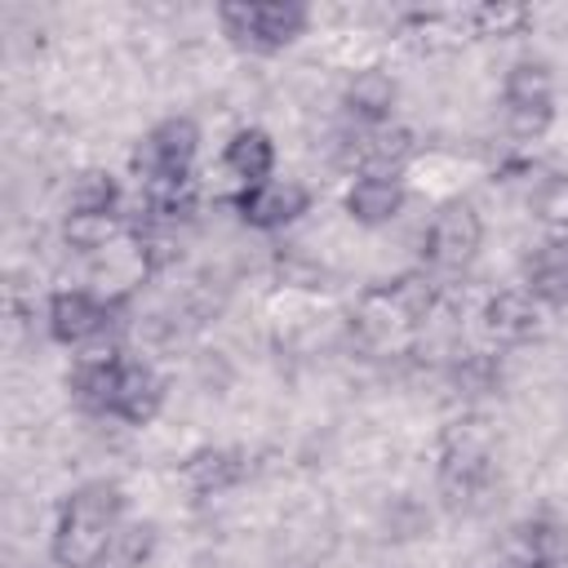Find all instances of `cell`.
Masks as SVG:
<instances>
[{
  "instance_id": "cell-10",
  "label": "cell",
  "mask_w": 568,
  "mask_h": 568,
  "mask_svg": "<svg viewBox=\"0 0 568 568\" xmlns=\"http://www.w3.org/2000/svg\"><path fill=\"white\" fill-rule=\"evenodd\" d=\"M120 364H124L120 351H93V355H80L75 368H71V377H67L71 399H75L84 413H106V417H111L115 386H120Z\"/></svg>"
},
{
  "instance_id": "cell-23",
  "label": "cell",
  "mask_w": 568,
  "mask_h": 568,
  "mask_svg": "<svg viewBox=\"0 0 568 568\" xmlns=\"http://www.w3.org/2000/svg\"><path fill=\"white\" fill-rule=\"evenodd\" d=\"M524 27H528V9H524V4L497 0V4L475 9V31H479V36H519Z\"/></svg>"
},
{
  "instance_id": "cell-14",
  "label": "cell",
  "mask_w": 568,
  "mask_h": 568,
  "mask_svg": "<svg viewBox=\"0 0 568 568\" xmlns=\"http://www.w3.org/2000/svg\"><path fill=\"white\" fill-rule=\"evenodd\" d=\"M248 462L240 448H195L186 462H182V479L191 493L200 497H213V493H226L244 479Z\"/></svg>"
},
{
  "instance_id": "cell-22",
  "label": "cell",
  "mask_w": 568,
  "mask_h": 568,
  "mask_svg": "<svg viewBox=\"0 0 568 568\" xmlns=\"http://www.w3.org/2000/svg\"><path fill=\"white\" fill-rule=\"evenodd\" d=\"M532 213L546 226H568V173H550L532 191Z\"/></svg>"
},
{
  "instance_id": "cell-1",
  "label": "cell",
  "mask_w": 568,
  "mask_h": 568,
  "mask_svg": "<svg viewBox=\"0 0 568 568\" xmlns=\"http://www.w3.org/2000/svg\"><path fill=\"white\" fill-rule=\"evenodd\" d=\"M124 515V493L111 479H89L67 493L58 524H53V564L62 568H93V559L111 546Z\"/></svg>"
},
{
  "instance_id": "cell-8",
  "label": "cell",
  "mask_w": 568,
  "mask_h": 568,
  "mask_svg": "<svg viewBox=\"0 0 568 568\" xmlns=\"http://www.w3.org/2000/svg\"><path fill=\"white\" fill-rule=\"evenodd\" d=\"M311 204V191L302 182H262V186H244L235 195V209L248 226L257 231H280L288 222H297Z\"/></svg>"
},
{
  "instance_id": "cell-13",
  "label": "cell",
  "mask_w": 568,
  "mask_h": 568,
  "mask_svg": "<svg viewBox=\"0 0 568 568\" xmlns=\"http://www.w3.org/2000/svg\"><path fill=\"white\" fill-rule=\"evenodd\" d=\"M484 328L497 342H532L541 333V311L528 288H501L484 302Z\"/></svg>"
},
{
  "instance_id": "cell-6",
  "label": "cell",
  "mask_w": 568,
  "mask_h": 568,
  "mask_svg": "<svg viewBox=\"0 0 568 568\" xmlns=\"http://www.w3.org/2000/svg\"><path fill=\"white\" fill-rule=\"evenodd\" d=\"M501 98H506L510 133L537 138V133L550 124V115H555V80H550V67L537 62V58H519V62L506 71Z\"/></svg>"
},
{
  "instance_id": "cell-3",
  "label": "cell",
  "mask_w": 568,
  "mask_h": 568,
  "mask_svg": "<svg viewBox=\"0 0 568 568\" xmlns=\"http://www.w3.org/2000/svg\"><path fill=\"white\" fill-rule=\"evenodd\" d=\"M200 151V129L195 120L186 115H169L160 120L138 146H133V178L151 191H169V186H182L191 178V160Z\"/></svg>"
},
{
  "instance_id": "cell-17",
  "label": "cell",
  "mask_w": 568,
  "mask_h": 568,
  "mask_svg": "<svg viewBox=\"0 0 568 568\" xmlns=\"http://www.w3.org/2000/svg\"><path fill=\"white\" fill-rule=\"evenodd\" d=\"M524 275H528V293H532L537 302H546V306H568V240H546V244L528 257Z\"/></svg>"
},
{
  "instance_id": "cell-19",
  "label": "cell",
  "mask_w": 568,
  "mask_h": 568,
  "mask_svg": "<svg viewBox=\"0 0 568 568\" xmlns=\"http://www.w3.org/2000/svg\"><path fill=\"white\" fill-rule=\"evenodd\" d=\"M155 550V524H120L111 546L93 559V568H142Z\"/></svg>"
},
{
  "instance_id": "cell-21",
  "label": "cell",
  "mask_w": 568,
  "mask_h": 568,
  "mask_svg": "<svg viewBox=\"0 0 568 568\" xmlns=\"http://www.w3.org/2000/svg\"><path fill=\"white\" fill-rule=\"evenodd\" d=\"M497 382H501V368H497L493 355L470 351V355H462V359L453 364V386H457L462 395H488V390H497Z\"/></svg>"
},
{
  "instance_id": "cell-5",
  "label": "cell",
  "mask_w": 568,
  "mask_h": 568,
  "mask_svg": "<svg viewBox=\"0 0 568 568\" xmlns=\"http://www.w3.org/2000/svg\"><path fill=\"white\" fill-rule=\"evenodd\" d=\"M479 244H484V222H479L475 204L448 200V204L435 209V217L422 235V257H426L430 271L453 275V271H466L475 262Z\"/></svg>"
},
{
  "instance_id": "cell-2",
  "label": "cell",
  "mask_w": 568,
  "mask_h": 568,
  "mask_svg": "<svg viewBox=\"0 0 568 568\" xmlns=\"http://www.w3.org/2000/svg\"><path fill=\"white\" fill-rule=\"evenodd\" d=\"M217 22L231 36V44L253 53H275L306 31L311 13L297 0H240V4H222Z\"/></svg>"
},
{
  "instance_id": "cell-18",
  "label": "cell",
  "mask_w": 568,
  "mask_h": 568,
  "mask_svg": "<svg viewBox=\"0 0 568 568\" xmlns=\"http://www.w3.org/2000/svg\"><path fill=\"white\" fill-rule=\"evenodd\" d=\"M120 231H124L120 213H67L62 222V240L75 253H102L120 240Z\"/></svg>"
},
{
  "instance_id": "cell-20",
  "label": "cell",
  "mask_w": 568,
  "mask_h": 568,
  "mask_svg": "<svg viewBox=\"0 0 568 568\" xmlns=\"http://www.w3.org/2000/svg\"><path fill=\"white\" fill-rule=\"evenodd\" d=\"M115 204H120V182L106 169L75 173L67 191V213H115Z\"/></svg>"
},
{
  "instance_id": "cell-7",
  "label": "cell",
  "mask_w": 568,
  "mask_h": 568,
  "mask_svg": "<svg viewBox=\"0 0 568 568\" xmlns=\"http://www.w3.org/2000/svg\"><path fill=\"white\" fill-rule=\"evenodd\" d=\"M111 324V302L93 297L89 288H58L49 297V333L62 346H84L102 337Z\"/></svg>"
},
{
  "instance_id": "cell-15",
  "label": "cell",
  "mask_w": 568,
  "mask_h": 568,
  "mask_svg": "<svg viewBox=\"0 0 568 568\" xmlns=\"http://www.w3.org/2000/svg\"><path fill=\"white\" fill-rule=\"evenodd\" d=\"M404 209V186L399 178H373V173H359L346 191V213L364 226H382L390 217H399Z\"/></svg>"
},
{
  "instance_id": "cell-9",
  "label": "cell",
  "mask_w": 568,
  "mask_h": 568,
  "mask_svg": "<svg viewBox=\"0 0 568 568\" xmlns=\"http://www.w3.org/2000/svg\"><path fill=\"white\" fill-rule=\"evenodd\" d=\"M417 142L408 129L399 124H377V129H359L346 146V160L359 164V173H373V178H395L408 160H413Z\"/></svg>"
},
{
  "instance_id": "cell-12",
  "label": "cell",
  "mask_w": 568,
  "mask_h": 568,
  "mask_svg": "<svg viewBox=\"0 0 568 568\" xmlns=\"http://www.w3.org/2000/svg\"><path fill=\"white\" fill-rule=\"evenodd\" d=\"M395 98H399L395 80H390L386 71H377V67L355 71V75L346 80V89H342V106H346V115H351L359 129L386 124L390 111H395Z\"/></svg>"
},
{
  "instance_id": "cell-16",
  "label": "cell",
  "mask_w": 568,
  "mask_h": 568,
  "mask_svg": "<svg viewBox=\"0 0 568 568\" xmlns=\"http://www.w3.org/2000/svg\"><path fill=\"white\" fill-rule=\"evenodd\" d=\"M222 164H226L244 186L271 182V169H275V142H271V133H262V129H240V133H231V142H226V151H222Z\"/></svg>"
},
{
  "instance_id": "cell-4",
  "label": "cell",
  "mask_w": 568,
  "mask_h": 568,
  "mask_svg": "<svg viewBox=\"0 0 568 568\" xmlns=\"http://www.w3.org/2000/svg\"><path fill=\"white\" fill-rule=\"evenodd\" d=\"M493 488V444L475 422L462 430H448L439 453V493L453 510H475L479 497Z\"/></svg>"
},
{
  "instance_id": "cell-11",
  "label": "cell",
  "mask_w": 568,
  "mask_h": 568,
  "mask_svg": "<svg viewBox=\"0 0 568 568\" xmlns=\"http://www.w3.org/2000/svg\"><path fill=\"white\" fill-rule=\"evenodd\" d=\"M160 404H164V382L151 373V364L124 355L111 417H120V422H129V426H146V422L160 413Z\"/></svg>"
}]
</instances>
